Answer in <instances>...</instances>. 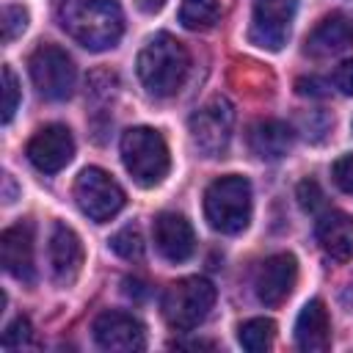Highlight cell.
<instances>
[{"mask_svg": "<svg viewBox=\"0 0 353 353\" xmlns=\"http://www.w3.org/2000/svg\"><path fill=\"white\" fill-rule=\"evenodd\" d=\"M58 22L77 44L91 52L116 47L124 33L119 0H61Z\"/></svg>", "mask_w": 353, "mask_h": 353, "instance_id": "1", "label": "cell"}, {"mask_svg": "<svg viewBox=\"0 0 353 353\" xmlns=\"http://www.w3.org/2000/svg\"><path fill=\"white\" fill-rule=\"evenodd\" d=\"M135 69H138V80L152 97H171L182 88L188 77L190 55L185 44L171 33H154L138 52Z\"/></svg>", "mask_w": 353, "mask_h": 353, "instance_id": "2", "label": "cell"}, {"mask_svg": "<svg viewBox=\"0 0 353 353\" xmlns=\"http://www.w3.org/2000/svg\"><path fill=\"white\" fill-rule=\"evenodd\" d=\"M204 215L215 232L237 234L251 221V182L240 174L218 176L204 190Z\"/></svg>", "mask_w": 353, "mask_h": 353, "instance_id": "3", "label": "cell"}, {"mask_svg": "<svg viewBox=\"0 0 353 353\" xmlns=\"http://www.w3.org/2000/svg\"><path fill=\"white\" fill-rule=\"evenodd\" d=\"M121 163L141 188H154L171 168L165 138L152 127H130L121 135Z\"/></svg>", "mask_w": 353, "mask_h": 353, "instance_id": "4", "label": "cell"}, {"mask_svg": "<svg viewBox=\"0 0 353 353\" xmlns=\"http://www.w3.org/2000/svg\"><path fill=\"white\" fill-rule=\"evenodd\" d=\"M215 303V287L201 276H188L163 292V317L176 331H190L201 325Z\"/></svg>", "mask_w": 353, "mask_h": 353, "instance_id": "5", "label": "cell"}, {"mask_svg": "<svg viewBox=\"0 0 353 353\" xmlns=\"http://www.w3.org/2000/svg\"><path fill=\"white\" fill-rule=\"evenodd\" d=\"M30 80L39 88V94L50 102H63L72 97L74 83H77V69L74 61L55 44H41L33 50L30 61Z\"/></svg>", "mask_w": 353, "mask_h": 353, "instance_id": "6", "label": "cell"}, {"mask_svg": "<svg viewBox=\"0 0 353 353\" xmlns=\"http://www.w3.org/2000/svg\"><path fill=\"white\" fill-rule=\"evenodd\" d=\"M190 141L204 157H223L232 141L234 127V108L226 97H212L207 105H201L190 121Z\"/></svg>", "mask_w": 353, "mask_h": 353, "instance_id": "7", "label": "cell"}, {"mask_svg": "<svg viewBox=\"0 0 353 353\" xmlns=\"http://www.w3.org/2000/svg\"><path fill=\"white\" fill-rule=\"evenodd\" d=\"M74 201L83 215L97 223H105L124 207V190L108 171L88 165L74 179Z\"/></svg>", "mask_w": 353, "mask_h": 353, "instance_id": "8", "label": "cell"}, {"mask_svg": "<svg viewBox=\"0 0 353 353\" xmlns=\"http://www.w3.org/2000/svg\"><path fill=\"white\" fill-rule=\"evenodd\" d=\"M298 0H254L251 11V41L262 50H281L290 39V25Z\"/></svg>", "mask_w": 353, "mask_h": 353, "instance_id": "9", "label": "cell"}, {"mask_svg": "<svg viewBox=\"0 0 353 353\" xmlns=\"http://www.w3.org/2000/svg\"><path fill=\"white\" fill-rule=\"evenodd\" d=\"M28 160L41 174H58L74 157V138L63 124H47L28 141Z\"/></svg>", "mask_w": 353, "mask_h": 353, "instance_id": "10", "label": "cell"}, {"mask_svg": "<svg viewBox=\"0 0 353 353\" xmlns=\"http://www.w3.org/2000/svg\"><path fill=\"white\" fill-rule=\"evenodd\" d=\"M94 339L102 350L113 353H135L146 345L141 320L127 312H102L94 320Z\"/></svg>", "mask_w": 353, "mask_h": 353, "instance_id": "11", "label": "cell"}, {"mask_svg": "<svg viewBox=\"0 0 353 353\" xmlns=\"http://www.w3.org/2000/svg\"><path fill=\"white\" fill-rule=\"evenodd\" d=\"M298 281V262L292 254H273L268 256L254 279V290L259 303L265 306H279L295 287Z\"/></svg>", "mask_w": 353, "mask_h": 353, "instance_id": "12", "label": "cell"}, {"mask_svg": "<svg viewBox=\"0 0 353 353\" xmlns=\"http://www.w3.org/2000/svg\"><path fill=\"white\" fill-rule=\"evenodd\" d=\"M154 248L168 262H185L196 251V234L185 215L179 212H160L152 223Z\"/></svg>", "mask_w": 353, "mask_h": 353, "instance_id": "13", "label": "cell"}, {"mask_svg": "<svg viewBox=\"0 0 353 353\" xmlns=\"http://www.w3.org/2000/svg\"><path fill=\"white\" fill-rule=\"evenodd\" d=\"M47 251H50V270H52L55 284L69 287L80 276V268H83V259H85L80 237L66 223H55Z\"/></svg>", "mask_w": 353, "mask_h": 353, "instance_id": "14", "label": "cell"}, {"mask_svg": "<svg viewBox=\"0 0 353 353\" xmlns=\"http://www.w3.org/2000/svg\"><path fill=\"white\" fill-rule=\"evenodd\" d=\"M0 256H3V268L14 279L28 281V284L36 279V268H33V226L28 221L3 229V234H0Z\"/></svg>", "mask_w": 353, "mask_h": 353, "instance_id": "15", "label": "cell"}, {"mask_svg": "<svg viewBox=\"0 0 353 353\" xmlns=\"http://www.w3.org/2000/svg\"><path fill=\"white\" fill-rule=\"evenodd\" d=\"M295 345L306 353H323L331 347V320L320 298H312L309 303H303L295 320Z\"/></svg>", "mask_w": 353, "mask_h": 353, "instance_id": "16", "label": "cell"}, {"mask_svg": "<svg viewBox=\"0 0 353 353\" xmlns=\"http://www.w3.org/2000/svg\"><path fill=\"white\" fill-rule=\"evenodd\" d=\"M317 243L334 262L353 259V215L331 210L317 221Z\"/></svg>", "mask_w": 353, "mask_h": 353, "instance_id": "17", "label": "cell"}, {"mask_svg": "<svg viewBox=\"0 0 353 353\" xmlns=\"http://www.w3.org/2000/svg\"><path fill=\"white\" fill-rule=\"evenodd\" d=\"M350 44H353V19L347 14H331L309 33L306 52L317 58H328L345 52Z\"/></svg>", "mask_w": 353, "mask_h": 353, "instance_id": "18", "label": "cell"}, {"mask_svg": "<svg viewBox=\"0 0 353 353\" xmlns=\"http://www.w3.org/2000/svg\"><path fill=\"white\" fill-rule=\"evenodd\" d=\"M248 149L259 160H281L292 149V130L279 119H262L248 130Z\"/></svg>", "mask_w": 353, "mask_h": 353, "instance_id": "19", "label": "cell"}, {"mask_svg": "<svg viewBox=\"0 0 353 353\" xmlns=\"http://www.w3.org/2000/svg\"><path fill=\"white\" fill-rule=\"evenodd\" d=\"M276 323L268 317H251L237 328V339L248 353H265L273 345Z\"/></svg>", "mask_w": 353, "mask_h": 353, "instance_id": "20", "label": "cell"}, {"mask_svg": "<svg viewBox=\"0 0 353 353\" xmlns=\"http://www.w3.org/2000/svg\"><path fill=\"white\" fill-rule=\"evenodd\" d=\"M218 19V0H182L179 22L188 30H207Z\"/></svg>", "mask_w": 353, "mask_h": 353, "instance_id": "21", "label": "cell"}, {"mask_svg": "<svg viewBox=\"0 0 353 353\" xmlns=\"http://www.w3.org/2000/svg\"><path fill=\"white\" fill-rule=\"evenodd\" d=\"M110 248L121 256V259H141L143 256V237L135 226H124L110 237Z\"/></svg>", "mask_w": 353, "mask_h": 353, "instance_id": "22", "label": "cell"}, {"mask_svg": "<svg viewBox=\"0 0 353 353\" xmlns=\"http://www.w3.org/2000/svg\"><path fill=\"white\" fill-rule=\"evenodd\" d=\"M19 105V83L14 69L6 63L3 66V124H8L14 119V110Z\"/></svg>", "mask_w": 353, "mask_h": 353, "instance_id": "23", "label": "cell"}, {"mask_svg": "<svg viewBox=\"0 0 353 353\" xmlns=\"http://www.w3.org/2000/svg\"><path fill=\"white\" fill-rule=\"evenodd\" d=\"M28 28V11L22 6H6L3 8V41H14Z\"/></svg>", "mask_w": 353, "mask_h": 353, "instance_id": "24", "label": "cell"}, {"mask_svg": "<svg viewBox=\"0 0 353 353\" xmlns=\"http://www.w3.org/2000/svg\"><path fill=\"white\" fill-rule=\"evenodd\" d=\"M298 204L309 215H314V212H320L325 207V196H323V190H320V185L314 179H303L298 185Z\"/></svg>", "mask_w": 353, "mask_h": 353, "instance_id": "25", "label": "cell"}, {"mask_svg": "<svg viewBox=\"0 0 353 353\" xmlns=\"http://www.w3.org/2000/svg\"><path fill=\"white\" fill-rule=\"evenodd\" d=\"M33 342V328L28 323V317H17L8 323V328L3 331V347H25Z\"/></svg>", "mask_w": 353, "mask_h": 353, "instance_id": "26", "label": "cell"}, {"mask_svg": "<svg viewBox=\"0 0 353 353\" xmlns=\"http://www.w3.org/2000/svg\"><path fill=\"white\" fill-rule=\"evenodd\" d=\"M331 176H334L336 188H342L345 193H353V154L339 157L331 168Z\"/></svg>", "mask_w": 353, "mask_h": 353, "instance_id": "27", "label": "cell"}, {"mask_svg": "<svg viewBox=\"0 0 353 353\" xmlns=\"http://www.w3.org/2000/svg\"><path fill=\"white\" fill-rule=\"evenodd\" d=\"M334 85H336L342 94L353 97V58L336 66V72H334Z\"/></svg>", "mask_w": 353, "mask_h": 353, "instance_id": "28", "label": "cell"}, {"mask_svg": "<svg viewBox=\"0 0 353 353\" xmlns=\"http://www.w3.org/2000/svg\"><path fill=\"white\" fill-rule=\"evenodd\" d=\"M135 6H138L143 14H157V11L165 6V0H135Z\"/></svg>", "mask_w": 353, "mask_h": 353, "instance_id": "29", "label": "cell"}]
</instances>
